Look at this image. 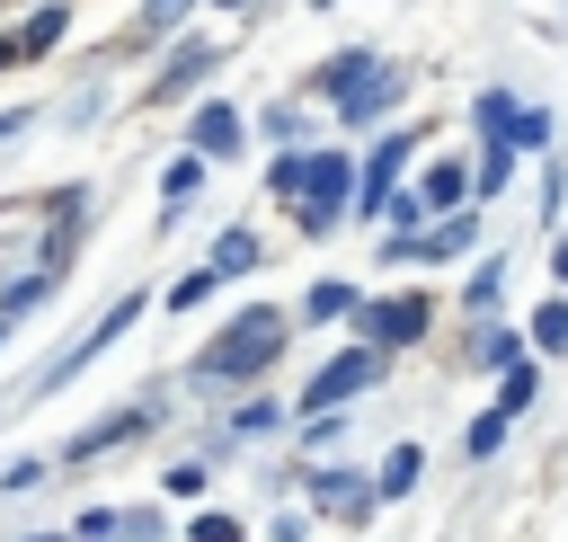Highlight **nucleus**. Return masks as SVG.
Returning <instances> with one entry per match:
<instances>
[{
	"mask_svg": "<svg viewBox=\"0 0 568 542\" xmlns=\"http://www.w3.org/2000/svg\"><path fill=\"white\" fill-rule=\"evenodd\" d=\"M248 267H257V240H248V231H222V240H213V267H204V275H248Z\"/></svg>",
	"mask_w": 568,
	"mask_h": 542,
	"instance_id": "nucleus-14",
	"label": "nucleus"
},
{
	"mask_svg": "<svg viewBox=\"0 0 568 542\" xmlns=\"http://www.w3.org/2000/svg\"><path fill=\"white\" fill-rule=\"evenodd\" d=\"M346 195H355V160H337V151H302V187H293V213H302V231H311V240H320V231H337Z\"/></svg>",
	"mask_w": 568,
	"mask_h": 542,
	"instance_id": "nucleus-2",
	"label": "nucleus"
},
{
	"mask_svg": "<svg viewBox=\"0 0 568 542\" xmlns=\"http://www.w3.org/2000/svg\"><path fill=\"white\" fill-rule=\"evenodd\" d=\"M532 347H541V355H559V347H568V302H541V320H532Z\"/></svg>",
	"mask_w": 568,
	"mask_h": 542,
	"instance_id": "nucleus-18",
	"label": "nucleus"
},
{
	"mask_svg": "<svg viewBox=\"0 0 568 542\" xmlns=\"http://www.w3.org/2000/svg\"><path fill=\"white\" fill-rule=\"evenodd\" d=\"M355 347H373V355H390V347H408V338H426V293H355Z\"/></svg>",
	"mask_w": 568,
	"mask_h": 542,
	"instance_id": "nucleus-3",
	"label": "nucleus"
},
{
	"mask_svg": "<svg viewBox=\"0 0 568 542\" xmlns=\"http://www.w3.org/2000/svg\"><path fill=\"white\" fill-rule=\"evenodd\" d=\"M266 187L293 195V187H302V151H275V160H266Z\"/></svg>",
	"mask_w": 568,
	"mask_h": 542,
	"instance_id": "nucleus-23",
	"label": "nucleus"
},
{
	"mask_svg": "<svg viewBox=\"0 0 568 542\" xmlns=\"http://www.w3.org/2000/svg\"><path fill=\"white\" fill-rule=\"evenodd\" d=\"M222 9H240V0H222Z\"/></svg>",
	"mask_w": 568,
	"mask_h": 542,
	"instance_id": "nucleus-35",
	"label": "nucleus"
},
{
	"mask_svg": "<svg viewBox=\"0 0 568 542\" xmlns=\"http://www.w3.org/2000/svg\"><path fill=\"white\" fill-rule=\"evenodd\" d=\"M266 426H284V409H275V400H248V409H240V435H266Z\"/></svg>",
	"mask_w": 568,
	"mask_h": 542,
	"instance_id": "nucleus-25",
	"label": "nucleus"
},
{
	"mask_svg": "<svg viewBox=\"0 0 568 542\" xmlns=\"http://www.w3.org/2000/svg\"><path fill=\"white\" fill-rule=\"evenodd\" d=\"M417 489V444H390V462L373 471V498H408Z\"/></svg>",
	"mask_w": 568,
	"mask_h": 542,
	"instance_id": "nucleus-12",
	"label": "nucleus"
},
{
	"mask_svg": "<svg viewBox=\"0 0 568 542\" xmlns=\"http://www.w3.org/2000/svg\"><path fill=\"white\" fill-rule=\"evenodd\" d=\"M186 542H240V524H231V515H195V524H186Z\"/></svg>",
	"mask_w": 568,
	"mask_h": 542,
	"instance_id": "nucleus-27",
	"label": "nucleus"
},
{
	"mask_svg": "<svg viewBox=\"0 0 568 542\" xmlns=\"http://www.w3.org/2000/svg\"><path fill=\"white\" fill-rule=\"evenodd\" d=\"M178 9H186V0H142V36H169V27H178Z\"/></svg>",
	"mask_w": 568,
	"mask_h": 542,
	"instance_id": "nucleus-28",
	"label": "nucleus"
},
{
	"mask_svg": "<svg viewBox=\"0 0 568 542\" xmlns=\"http://www.w3.org/2000/svg\"><path fill=\"white\" fill-rule=\"evenodd\" d=\"M550 275H559V284H568V240H559V249H550Z\"/></svg>",
	"mask_w": 568,
	"mask_h": 542,
	"instance_id": "nucleus-32",
	"label": "nucleus"
},
{
	"mask_svg": "<svg viewBox=\"0 0 568 542\" xmlns=\"http://www.w3.org/2000/svg\"><path fill=\"white\" fill-rule=\"evenodd\" d=\"M488 364H497V373L524 364V338H515V329H488Z\"/></svg>",
	"mask_w": 568,
	"mask_h": 542,
	"instance_id": "nucleus-24",
	"label": "nucleus"
},
{
	"mask_svg": "<svg viewBox=\"0 0 568 542\" xmlns=\"http://www.w3.org/2000/svg\"><path fill=\"white\" fill-rule=\"evenodd\" d=\"M399 160H408V133H382L373 151H364V187L346 195L355 213H382V195H390V178H399Z\"/></svg>",
	"mask_w": 568,
	"mask_h": 542,
	"instance_id": "nucleus-7",
	"label": "nucleus"
},
{
	"mask_svg": "<svg viewBox=\"0 0 568 542\" xmlns=\"http://www.w3.org/2000/svg\"><path fill=\"white\" fill-rule=\"evenodd\" d=\"M133 426H151V409H115L106 426H89V435H71V444H62V462H98V453H106V444H124Z\"/></svg>",
	"mask_w": 568,
	"mask_h": 542,
	"instance_id": "nucleus-10",
	"label": "nucleus"
},
{
	"mask_svg": "<svg viewBox=\"0 0 568 542\" xmlns=\"http://www.w3.org/2000/svg\"><path fill=\"white\" fill-rule=\"evenodd\" d=\"M115 515H124V506H98V515H80V542H115Z\"/></svg>",
	"mask_w": 568,
	"mask_h": 542,
	"instance_id": "nucleus-30",
	"label": "nucleus"
},
{
	"mask_svg": "<svg viewBox=\"0 0 568 542\" xmlns=\"http://www.w3.org/2000/svg\"><path fill=\"white\" fill-rule=\"evenodd\" d=\"M0 62H18V44H9V36H0Z\"/></svg>",
	"mask_w": 568,
	"mask_h": 542,
	"instance_id": "nucleus-33",
	"label": "nucleus"
},
{
	"mask_svg": "<svg viewBox=\"0 0 568 542\" xmlns=\"http://www.w3.org/2000/svg\"><path fill=\"white\" fill-rule=\"evenodd\" d=\"M462 302H470V311H497V302H506V267H497V258L470 267V293H462Z\"/></svg>",
	"mask_w": 568,
	"mask_h": 542,
	"instance_id": "nucleus-16",
	"label": "nucleus"
},
{
	"mask_svg": "<svg viewBox=\"0 0 568 542\" xmlns=\"http://www.w3.org/2000/svg\"><path fill=\"white\" fill-rule=\"evenodd\" d=\"M160 187H169V204H186V195L204 187V160H195V151H186V160H169V178H160Z\"/></svg>",
	"mask_w": 568,
	"mask_h": 542,
	"instance_id": "nucleus-20",
	"label": "nucleus"
},
{
	"mask_svg": "<svg viewBox=\"0 0 568 542\" xmlns=\"http://www.w3.org/2000/svg\"><path fill=\"white\" fill-rule=\"evenodd\" d=\"M18 124H27V107H0V142H9V133H18Z\"/></svg>",
	"mask_w": 568,
	"mask_h": 542,
	"instance_id": "nucleus-31",
	"label": "nucleus"
},
{
	"mask_svg": "<svg viewBox=\"0 0 568 542\" xmlns=\"http://www.w3.org/2000/svg\"><path fill=\"white\" fill-rule=\"evenodd\" d=\"M373 382H382V355H373V347H346V355H328V364L311 373L302 400H311V418H328L337 400H355V391H373Z\"/></svg>",
	"mask_w": 568,
	"mask_h": 542,
	"instance_id": "nucleus-5",
	"label": "nucleus"
},
{
	"mask_svg": "<svg viewBox=\"0 0 568 542\" xmlns=\"http://www.w3.org/2000/svg\"><path fill=\"white\" fill-rule=\"evenodd\" d=\"M36 542H62V533H36Z\"/></svg>",
	"mask_w": 568,
	"mask_h": 542,
	"instance_id": "nucleus-34",
	"label": "nucleus"
},
{
	"mask_svg": "<svg viewBox=\"0 0 568 542\" xmlns=\"http://www.w3.org/2000/svg\"><path fill=\"white\" fill-rule=\"evenodd\" d=\"M320 89H328V107H337V116H355V124L390 107V71H382L373 53H337V62L320 71Z\"/></svg>",
	"mask_w": 568,
	"mask_h": 542,
	"instance_id": "nucleus-4",
	"label": "nucleus"
},
{
	"mask_svg": "<svg viewBox=\"0 0 568 542\" xmlns=\"http://www.w3.org/2000/svg\"><path fill=\"white\" fill-rule=\"evenodd\" d=\"M62 18H71V9H62V0H44V9L27 18V36H9V44H18V53H44V44H62Z\"/></svg>",
	"mask_w": 568,
	"mask_h": 542,
	"instance_id": "nucleus-13",
	"label": "nucleus"
},
{
	"mask_svg": "<svg viewBox=\"0 0 568 542\" xmlns=\"http://www.w3.org/2000/svg\"><path fill=\"white\" fill-rule=\"evenodd\" d=\"M275 347H284V311H240L213 347H204V364H195V382H248V373H266L275 364Z\"/></svg>",
	"mask_w": 568,
	"mask_h": 542,
	"instance_id": "nucleus-1",
	"label": "nucleus"
},
{
	"mask_svg": "<svg viewBox=\"0 0 568 542\" xmlns=\"http://www.w3.org/2000/svg\"><path fill=\"white\" fill-rule=\"evenodd\" d=\"M44 293H53V275H44V267H36V275H18V284H9V293H0V329H9V320H18V311H36V302H44Z\"/></svg>",
	"mask_w": 568,
	"mask_h": 542,
	"instance_id": "nucleus-15",
	"label": "nucleus"
},
{
	"mask_svg": "<svg viewBox=\"0 0 568 542\" xmlns=\"http://www.w3.org/2000/svg\"><path fill=\"white\" fill-rule=\"evenodd\" d=\"M506 178H515V151H506V142H488V160H479V178H470V187H506Z\"/></svg>",
	"mask_w": 568,
	"mask_h": 542,
	"instance_id": "nucleus-22",
	"label": "nucleus"
},
{
	"mask_svg": "<svg viewBox=\"0 0 568 542\" xmlns=\"http://www.w3.org/2000/svg\"><path fill=\"white\" fill-rule=\"evenodd\" d=\"M240 151V116L213 98V107H195V160H231Z\"/></svg>",
	"mask_w": 568,
	"mask_h": 542,
	"instance_id": "nucleus-9",
	"label": "nucleus"
},
{
	"mask_svg": "<svg viewBox=\"0 0 568 542\" xmlns=\"http://www.w3.org/2000/svg\"><path fill=\"white\" fill-rule=\"evenodd\" d=\"M311 498H320L328 515H346V524H364V515L382 506V498H373V480H364V471H337V462H320V471H311Z\"/></svg>",
	"mask_w": 568,
	"mask_h": 542,
	"instance_id": "nucleus-6",
	"label": "nucleus"
},
{
	"mask_svg": "<svg viewBox=\"0 0 568 542\" xmlns=\"http://www.w3.org/2000/svg\"><path fill=\"white\" fill-rule=\"evenodd\" d=\"M532 382H541V373H532V364H506V391H497V418H515V409H524V400H532Z\"/></svg>",
	"mask_w": 568,
	"mask_h": 542,
	"instance_id": "nucleus-21",
	"label": "nucleus"
},
{
	"mask_svg": "<svg viewBox=\"0 0 568 542\" xmlns=\"http://www.w3.org/2000/svg\"><path fill=\"white\" fill-rule=\"evenodd\" d=\"M497 444H506V418H497V409H488V418H470V453H497Z\"/></svg>",
	"mask_w": 568,
	"mask_h": 542,
	"instance_id": "nucleus-26",
	"label": "nucleus"
},
{
	"mask_svg": "<svg viewBox=\"0 0 568 542\" xmlns=\"http://www.w3.org/2000/svg\"><path fill=\"white\" fill-rule=\"evenodd\" d=\"M462 195H470V178H462V169H426V187H417V213H462Z\"/></svg>",
	"mask_w": 568,
	"mask_h": 542,
	"instance_id": "nucleus-11",
	"label": "nucleus"
},
{
	"mask_svg": "<svg viewBox=\"0 0 568 542\" xmlns=\"http://www.w3.org/2000/svg\"><path fill=\"white\" fill-rule=\"evenodd\" d=\"M302 311H311V320H346V311H355V284H337V275H328V284H311V302H302Z\"/></svg>",
	"mask_w": 568,
	"mask_h": 542,
	"instance_id": "nucleus-17",
	"label": "nucleus"
},
{
	"mask_svg": "<svg viewBox=\"0 0 568 542\" xmlns=\"http://www.w3.org/2000/svg\"><path fill=\"white\" fill-rule=\"evenodd\" d=\"M506 142H515V151H541V142H550V116H541V107H515V133H506Z\"/></svg>",
	"mask_w": 568,
	"mask_h": 542,
	"instance_id": "nucleus-19",
	"label": "nucleus"
},
{
	"mask_svg": "<svg viewBox=\"0 0 568 542\" xmlns=\"http://www.w3.org/2000/svg\"><path fill=\"white\" fill-rule=\"evenodd\" d=\"M204 293H213V275H204V267H195V275H186V284H178V293H169V311H195V302H204Z\"/></svg>",
	"mask_w": 568,
	"mask_h": 542,
	"instance_id": "nucleus-29",
	"label": "nucleus"
},
{
	"mask_svg": "<svg viewBox=\"0 0 568 542\" xmlns=\"http://www.w3.org/2000/svg\"><path fill=\"white\" fill-rule=\"evenodd\" d=\"M204 71H213V36H186V44H178V53L160 62V80H151V98H186V89H195Z\"/></svg>",
	"mask_w": 568,
	"mask_h": 542,
	"instance_id": "nucleus-8",
	"label": "nucleus"
}]
</instances>
